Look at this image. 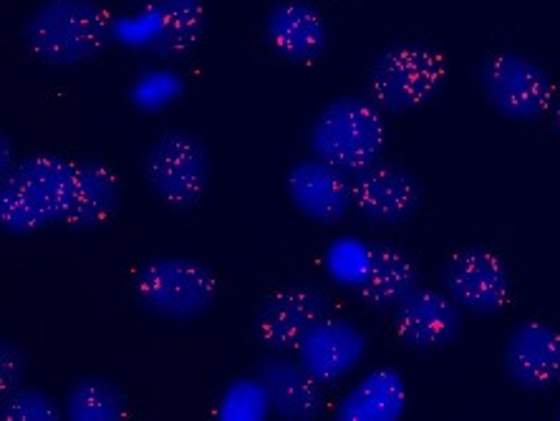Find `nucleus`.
Instances as JSON below:
<instances>
[{
	"label": "nucleus",
	"mask_w": 560,
	"mask_h": 421,
	"mask_svg": "<svg viewBox=\"0 0 560 421\" xmlns=\"http://www.w3.org/2000/svg\"><path fill=\"white\" fill-rule=\"evenodd\" d=\"M73 169H77V192H73V204L63 222L77 230H92L104 225L119 210V177L106 164L96 160L73 164Z\"/></svg>",
	"instance_id": "20"
},
{
	"label": "nucleus",
	"mask_w": 560,
	"mask_h": 421,
	"mask_svg": "<svg viewBox=\"0 0 560 421\" xmlns=\"http://www.w3.org/2000/svg\"><path fill=\"white\" fill-rule=\"evenodd\" d=\"M331 299L318 285L301 283L270 293L255 313V338L270 351H291L313 324L328 316Z\"/></svg>",
	"instance_id": "8"
},
{
	"label": "nucleus",
	"mask_w": 560,
	"mask_h": 421,
	"mask_svg": "<svg viewBox=\"0 0 560 421\" xmlns=\"http://www.w3.org/2000/svg\"><path fill=\"white\" fill-rule=\"evenodd\" d=\"M150 13L156 31L147 48L154 59L177 61L200 44L205 31L202 0H150Z\"/></svg>",
	"instance_id": "19"
},
{
	"label": "nucleus",
	"mask_w": 560,
	"mask_h": 421,
	"mask_svg": "<svg viewBox=\"0 0 560 421\" xmlns=\"http://www.w3.org/2000/svg\"><path fill=\"white\" fill-rule=\"evenodd\" d=\"M142 169L147 185L164 204L189 210L210 185L212 162L200 137L187 129H167L147 147Z\"/></svg>",
	"instance_id": "5"
},
{
	"label": "nucleus",
	"mask_w": 560,
	"mask_h": 421,
	"mask_svg": "<svg viewBox=\"0 0 560 421\" xmlns=\"http://www.w3.org/2000/svg\"><path fill=\"white\" fill-rule=\"evenodd\" d=\"M313 156L339 167L349 177L382 162L386 127L372 98L341 96L326 104L311 124Z\"/></svg>",
	"instance_id": "3"
},
{
	"label": "nucleus",
	"mask_w": 560,
	"mask_h": 421,
	"mask_svg": "<svg viewBox=\"0 0 560 421\" xmlns=\"http://www.w3.org/2000/svg\"><path fill=\"white\" fill-rule=\"evenodd\" d=\"M0 419L5 421H59L61 409L51 394L36 386H15L3 391L0 399Z\"/></svg>",
	"instance_id": "24"
},
{
	"label": "nucleus",
	"mask_w": 560,
	"mask_h": 421,
	"mask_svg": "<svg viewBox=\"0 0 560 421\" xmlns=\"http://www.w3.org/2000/svg\"><path fill=\"white\" fill-rule=\"evenodd\" d=\"M185 81L177 77L175 71L167 69H150L139 77L135 84H131V104L137 106L139 112L154 114L167 109V106L175 102V98L183 96Z\"/></svg>",
	"instance_id": "23"
},
{
	"label": "nucleus",
	"mask_w": 560,
	"mask_h": 421,
	"mask_svg": "<svg viewBox=\"0 0 560 421\" xmlns=\"http://www.w3.org/2000/svg\"><path fill=\"white\" fill-rule=\"evenodd\" d=\"M23 40L38 61L66 69L109 46L112 19L98 0H46L28 15Z\"/></svg>",
	"instance_id": "2"
},
{
	"label": "nucleus",
	"mask_w": 560,
	"mask_h": 421,
	"mask_svg": "<svg viewBox=\"0 0 560 421\" xmlns=\"http://www.w3.org/2000/svg\"><path fill=\"white\" fill-rule=\"evenodd\" d=\"M299 361L318 384H334L349 376L366 353V336L351 320L320 318L301 338Z\"/></svg>",
	"instance_id": "13"
},
{
	"label": "nucleus",
	"mask_w": 560,
	"mask_h": 421,
	"mask_svg": "<svg viewBox=\"0 0 560 421\" xmlns=\"http://www.w3.org/2000/svg\"><path fill=\"white\" fill-rule=\"evenodd\" d=\"M485 98L500 117L535 121L553 104L556 86L542 66L515 51H502L488 59L480 71Z\"/></svg>",
	"instance_id": "7"
},
{
	"label": "nucleus",
	"mask_w": 560,
	"mask_h": 421,
	"mask_svg": "<svg viewBox=\"0 0 560 421\" xmlns=\"http://www.w3.org/2000/svg\"><path fill=\"white\" fill-rule=\"evenodd\" d=\"M556 127H558V135H560V104H558V112H556Z\"/></svg>",
	"instance_id": "27"
},
{
	"label": "nucleus",
	"mask_w": 560,
	"mask_h": 421,
	"mask_svg": "<svg viewBox=\"0 0 560 421\" xmlns=\"http://www.w3.org/2000/svg\"><path fill=\"white\" fill-rule=\"evenodd\" d=\"M353 182V208L382 227L405 225L422 204V182L399 164L376 162Z\"/></svg>",
	"instance_id": "10"
},
{
	"label": "nucleus",
	"mask_w": 560,
	"mask_h": 421,
	"mask_svg": "<svg viewBox=\"0 0 560 421\" xmlns=\"http://www.w3.org/2000/svg\"><path fill=\"white\" fill-rule=\"evenodd\" d=\"M407 409V384L397 369L369 371L336 407L339 421H397Z\"/></svg>",
	"instance_id": "18"
},
{
	"label": "nucleus",
	"mask_w": 560,
	"mask_h": 421,
	"mask_svg": "<svg viewBox=\"0 0 560 421\" xmlns=\"http://www.w3.org/2000/svg\"><path fill=\"white\" fill-rule=\"evenodd\" d=\"M137 301L154 316L192 320L218 299V280L202 262L189 258H154L137 270Z\"/></svg>",
	"instance_id": "6"
},
{
	"label": "nucleus",
	"mask_w": 560,
	"mask_h": 421,
	"mask_svg": "<svg viewBox=\"0 0 560 421\" xmlns=\"http://www.w3.org/2000/svg\"><path fill=\"white\" fill-rule=\"evenodd\" d=\"M447 79L442 56L419 44H394L369 69V98L382 112L401 114L430 104Z\"/></svg>",
	"instance_id": "4"
},
{
	"label": "nucleus",
	"mask_w": 560,
	"mask_h": 421,
	"mask_svg": "<svg viewBox=\"0 0 560 421\" xmlns=\"http://www.w3.org/2000/svg\"><path fill=\"white\" fill-rule=\"evenodd\" d=\"M558 419H560V407H558Z\"/></svg>",
	"instance_id": "28"
},
{
	"label": "nucleus",
	"mask_w": 560,
	"mask_h": 421,
	"mask_svg": "<svg viewBox=\"0 0 560 421\" xmlns=\"http://www.w3.org/2000/svg\"><path fill=\"white\" fill-rule=\"evenodd\" d=\"M73 192L77 169L71 162L51 154L28 156L0 177V225L11 235L38 233L66 220Z\"/></svg>",
	"instance_id": "1"
},
{
	"label": "nucleus",
	"mask_w": 560,
	"mask_h": 421,
	"mask_svg": "<svg viewBox=\"0 0 560 421\" xmlns=\"http://www.w3.org/2000/svg\"><path fill=\"white\" fill-rule=\"evenodd\" d=\"M15 164H19V160H15L13 152V139L11 135H3L0 137V177H5Z\"/></svg>",
	"instance_id": "26"
},
{
	"label": "nucleus",
	"mask_w": 560,
	"mask_h": 421,
	"mask_svg": "<svg viewBox=\"0 0 560 421\" xmlns=\"http://www.w3.org/2000/svg\"><path fill=\"white\" fill-rule=\"evenodd\" d=\"M270 396L258 376L235 378L222 394L218 417L222 421H262L270 417Z\"/></svg>",
	"instance_id": "22"
},
{
	"label": "nucleus",
	"mask_w": 560,
	"mask_h": 421,
	"mask_svg": "<svg viewBox=\"0 0 560 421\" xmlns=\"http://www.w3.org/2000/svg\"><path fill=\"white\" fill-rule=\"evenodd\" d=\"M505 371L525 391L550 389L560 382V334L540 320H523L505 341Z\"/></svg>",
	"instance_id": "14"
},
{
	"label": "nucleus",
	"mask_w": 560,
	"mask_h": 421,
	"mask_svg": "<svg viewBox=\"0 0 560 421\" xmlns=\"http://www.w3.org/2000/svg\"><path fill=\"white\" fill-rule=\"evenodd\" d=\"M63 414L71 421H119L127 414V399L109 378L84 376L66 394Z\"/></svg>",
	"instance_id": "21"
},
{
	"label": "nucleus",
	"mask_w": 560,
	"mask_h": 421,
	"mask_svg": "<svg viewBox=\"0 0 560 421\" xmlns=\"http://www.w3.org/2000/svg\"><path fill=\"white\" fill-rule=\"evenodd\" d=\"M447 295L475 316H495L510 299V270L495 253L467 247L450 258L444 268Z\"/></svg>",
	"instance_id": "9"
},
{
	"label": "nucleus",
	"mask_w": 560,
	"mask_h": 421,
	"mask_svg": "<svg viewBox=\"0 0 560 421\" xmlns=\"http://www.w3.org/2000/svg\"><path fill=\"white\" fill-rule=\"evenodd\" d=\"M255 376L268 389L273 414L285 421H313L324 414V391L301 361L270 356L255 366Z\"/></svg>",
	"instance_id": "16"
},
{
	"label": "nucleus",
	"mask_w": 560,
	"mask_h": 421,
	"mask_svg": "<svg viewBox=\"0 0 560 421\" xmlns=\"http://www.w3.org/2000/svg\"><path fill=\"white\" fill-rule=\"evenodd\" d=\"M268 44L280 59L311 63L326 51V21L308 0H280L266 19Z\"/></svg>",
	"instance_id": "15"
},
{
	"label": "nucleus",
	"mask_w": 560,
	"mask_h": 421,
	"mask_svg": "<svg viewBox=\"0 0 560 421\" xmlns=\"http://www.w3.org/2000/svg\"><path fill=\"white\" fill-rule=\"evenodd\" d=\"M26 376V356L13 341L0 343V391H11L23 384Z\"/></svg>",
	"instance_id": "25"
},
{
	"label": "nucleus",
	"mask_w": 560,
	"mask_h": 421,
	"mask_svg": "<svg viewBox=\"0 0 560 421\" xmlns=\"http://www.w3.org/2000/svg\"><path fill=\"white\" fill-rule=\"evenodd\" d=\"M397 336L415 351H436L463 331V308L447 293L419 285L394 308Z\"/></svg>",
	"instance_id": "12"
},
{
	"label": "nucleus",
	"mask_w": 560,
	"mask_h": 421,
	"mask_svg": "<svg viewBox=\"0 0 560 421\" xmlns=\"http://www.w3.org/2000/svg\"><path fill=\"white\" fill-rule=\"evenodd\" d=\"M419 270L394 245H374L369 253V268L357 285V299L369 308H397L411 291H417Z\"/></svg>",
	"instance_id": "17"
},
{
	"label": "nucleus",
	"mask_w": 560,
	"mask_h": 421,
	"mask_svg": "<svg viewBox=\"0 0 560 421\" xmlns=\"http://www.w3.org/2000/svg\"><path fill=\"white\" fill-rule=\"evenodd\" d=\"M285 189L293 208L318 225H336L353 208V182L346 172L318 156L288 169Z\"/></svg>",
	"instance_id": "11"
}]
</instances>
